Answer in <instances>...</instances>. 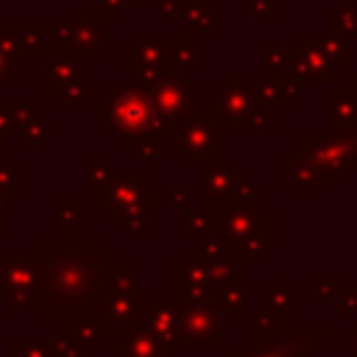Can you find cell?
<instances>
[{
	"mask_svg": "<svg viewBox=\"0 0 357 357\" xmlns=\"http://www.w3.org/2000/svg\"><path fill=\"white\" fill-rule=\"evenodd\" d=\"M112 109H114V123H117L120 128H142V126L148 123V117H151L148 100H145L142 95L131 92V89L117 92Z\"/></svg>",
	"mask_w": 357,
	"mask_h": 357,
	"instance_id": "6da1fadb",
	"label": "cell"
},
{
	"mask_svg": "<svg viewBox=\"0 0 357 357\" xmlns=\"http://www.w3.org/2000/svg\"><path fill=\"white\" fill-rule=\"evenodd\" d=\"M64 36L73 42L75 50H103V28L98 20L84 17V14H73V20L64 25Z\"/></svg>",
	"mask_w": 357,
	"mask_h": 357,
	"instance_id": "7a4b0ae2",
	"label": "cell"
},
{
	"mask_svg": "<svg viewBox=\"0 0 357 357\" xmlns=\"http://www.w3.org/2000/svg\"><path fill=\"white\" fill-rule=\"evenodd\" d=\"M17 75H20V73H17V56L0 45V81H11V84H17V81H20Z\"/></svg>",
	"mask_w": 357,
	"mask_h": 357,
	"instance_id": "3957f363",
	"label": "cell"
}]
</instances>
